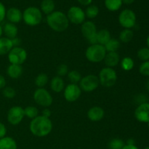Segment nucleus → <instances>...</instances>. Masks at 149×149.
<instances>
[{"instance_id":"f257e3e1","label":"nucleus","mask_w":149,"mask_h":149,"mask_svg":"<svg viewBox=\"0 0 149 149\" xmlns=\"http://www.w3.org/2000/svg\"><path fill=\"white\" fill-rule=\"evenodd\" d=\"M52 127L53 125L50 119L45 117L42 115L31 119L29 125L30 132L34 136L39 138L47 136L52 132Z\"/></svg>"},{"instance_id":"f03ea898","label":"nucleus","mask_w":149,"mask_h":149,"mask_svg":"<svg viewBox=\"0 0 149 149\" xmlns=\"http://www.w3.org/2000/svg\"><path fill=\"white\" fill-rule=\"evenodd\" d=\"M47 23L52 30L56 32L65 31L69 26V21L66 14L57 10L47 15Z\"/></svg>"},{"instance_id":"7ed1b4c3","label":"nucleus","mask_w":149,"mask_h":149,"mask_svg":"<svg viewBox=\"0 0 149 149\" xmlns=\"http://www.w3.org/2000/svg\"><path fill=\"white\" fill-rule=\"evenodd\" d=\"M106 50L103 45L99 44L90 45L85 51V57L91 63H100L103 61L106 55Z\"/></svg>"},{"instance_id":"20e7f679","label":"nucleus","mask_w":149,"mask_h":149,"mask_svg":"<svg viewBox=\"0 0 149 149\" xmlns=\"http://www.w3.org/2000/svg\"><path fill=\"white\" fill-rule=\"evenodd\" d=\"M43 16L42 13L38 7H29L23 13V20L29 26H36L40 24Z\"/></svg>"},{"instance_id":"39448f33","label":"nucleus","mask_w":149,"mask_h":149,"mask_svg":"<svg viewBox=\"0 0 149 149\" xmlns=\"http://www.w3.org/2000/svg\"><path fill=\"white\" fill-rule=\"evenodd\" d=\"M100 84L103 87L109 88L115 85L117 81V74L113 68L105 67L102 68L97 76Z\"/></svg>"},{"instance_id":"423d86ee","label":"nucleus","mask_w":149,"mask_h":149,"mask_svg":"<svg viewBox=\"0 0 149 149\" xmlns=\"http://www.w3.org/2000/svg\"><path fill=\"white\" fill-rule=\"evenodd\" d=\"M118 20L124 29H131L136 24V14L130 9H125L119 13Z\"/></svg>"},{"instance_id":"0eeeda50","label":"nucleus","mask_w":149,"mask_h":149,"mask_svg":"<svg viewBox=\"0 0 149 149\" xmlns=\"http://www.w3.org/2000/svg\"><path fill=\"white\" fill-rule=\"evenodd\" d=\"M35 103L44 108H48L52 104L53 98L50 93L45 88H38L33 93Z\"/></svg>"},{"instance_id":"6e6552de","label":"nucleus","mask_w":149,"mask_h":149,"mask_svg":"<svg viewBox=\"0 0 149 149\" xmlns=\"http://www.w3.org/2000/svg\"><path fill=\"white\" fill-rule=\"evenodd\" d=\"M28 57L27 52L21 47H14L7 54V58L10 64L22 65Z\"/></svg>"},{"instance_id":"1a4fd4ad","label":"nucleus","mask_w":149,"mask_h":149,"mask_svg":"<svg viewBox=\"0 0 149 149\" xmlns=\"http://www.w3.org/2000/svg\"><path fill=\"white\" fill-rule=\"evenodd\" d=\"M81 31L83 36L87 39L90 45H95L97 43L96 34H97V27L96 25L91 20L84 21L81 24Z\"/></svg>"},{"instance_id":"9d476101","label":"nucleus","mask_w":149,"mask_h":149,"mask_svg":"<svg viewBox=\"0 0 149 149\" xmlns=\"http://www.w3.org/2000/svg\"><path fill=\"white\" fill-rule=\"evenodd\" d=\"M79 84V86L81 91L91 93V92L95 91L98 87L100 82H99L97 76L94 75V74H88L82 77Z\"/></svg>"},{"instance_id":"9b49d317","label":"nucleus","mask_w":149,"mask_h":149,"mask_svg":"<svg viewBox=\"0 0 149 149\" xmlns=\"http://www.w3.org/2000/svg\"><path fill=\"white\" fill-rule=\"evenodd\" d=\"M69 23L75 25H81L86 19L85 13L78 6H72L68 9L66 14Z\"/></svg>"},{"instance_id":"f8f14e48","label":"nucleus","mask_w":149,"mask_h":149,"mask_svg":"<svg viewBox=\"0 0 149 149\" xmlns=\"http://www.w3.org/2000/svg\"><path fill=\"white\" fill-rule=\"evenodd\" d=\"M24 117V109L20 106H13L7 112V122L12 125H19Z\"/></svg>"},{"instance_id":"ddd939ff","label":"nucleus","mask_w":149,"mask_h":149,"mask_svg":"<svg viewBox=\"0 0 149 149\" xmlns=\"http://www.w3.org/2000/svg\"><path fill=\"white\" fill-rule=\"evenodd\" d=\"M81 95V90L77 84H68L63 90V95L65 100L70 103L78 100Z\"/></svg>"},{"instance_id":"4468645a","label":"nucleus","mask_w":149,"mask_h":149,"mask_svg":"<svg viewBox=\"0 0 149 149\" xmlns=\"http://www.w3.org/2000/svg\"><path fill=\"white\" fill-rule=\"evenodd\" d=\"M135 117L141 123L149 122V103H141L135 111Z\"/></svg>"},{"instance_id":"2eb2a0df","label":"nucleus","mask_w":149,"mask_h":149,"mask_svg":"<svg viewBox=\"0 0 149 149\" xmlns=\"http://www.w3.org/2000/svg\"><path fill=\"white\" fill-rule=\"evenodd\" d=\"M6 17L10 23L17 24L23 20V13L17 7H11L6 12Z\"/></svg>"},{"instance_id":"dca6fc26","label":"nucleus","mask_w":149,"mask_h":149,"mask_svg":"<svg viewBox=\"0 0 149 149\" xmlns=\"http://www.w3.org/2000/svg\"><path fill=\"white\" fill-rule=\"evenodd\" d=\"M104 116V110L100 106H93L87 111V117L91 122H99L103 119Z\"/></svg>"},{"instance_id":"f3484780","label":"nucleus","mask_w":149,"mask_h":149,"mask_svg":"<svg viewBox=\"0 0 149 149\" xmlns=\"http://www.w3.org/2000/svg\"><path fill=\"white\" fill-rule=\"evenodd\" d=\"M105 64L106 67L112 68L116 66L120 62V57L117 52H106V55L105 56L104 60Z\"/></svg>"},{"instance_id":"a211bd4d","label":"nucleus","mask_w":149,"mask_h":149,"mask_svg":"<svg viewBox=\"0 0 149 149\" xmlns=\"http://www.w3.org/2000/svg\"><path fill=\"white\" fill-rule=\"evenodd\" d=\"M65 88V83L62 77L56 76L53 77L50 81V89L54 93H60L63 91Z\"/></svg>"},{"instance_id":"6ab92c4d","label":"nucleus","mask_w":149,"mask_h":149,"mask_svg":"<svg viewBox=\"0 0 149 149\" xmlns=\"http://www.w3.org/2000/svg\"><path fill=\"white\" fill-rule=\"evenodd\" d=\"M3 33L5 34L6 37L13 39L17 37L18 29H17V27L15 24L8 22V23H5L4 27H3Z\"/></svg>"},{"instance_id":"aec40b11","label":"nucleus","mask_w":149,"mask_h":149,"mask_svg":"<svg viewBox=\"0 0 149 149\" xmlns=\"http://www.w3.org/2000/svg\"><path fill=\"white\" fill-rule=\"evenodd\" d=\"M23 67L21 65H15V64H10L7 69V74L9 77L11 79H18L21 77L23 74Z\"/></svg>"},{"instance_id":"412c9836","label":"nucleus","mask_w":149,"mask_h":149,"mask_svg":"<svg viewBox=\"0 0 149 149\" xmlns=\"http://www.w3.org/2000/svg\"><path fill=\"white\" fill-rule=\"evenodd\" d=\"M13 47L12 39L6 36L0 38V55H7Z\"/></svg>"},{"instance_id":"4be33fe9","label":"nucleus","mask_w":149,"mask_h":149,"mask_svg":"<svg viewBox=\"0 0 149 149\" xmlns=\"http://www.w3.org/2000/svg\"><path fill=\"white\" fill-rule=\"evenodd\" d=\"M111 38V33L108 29H103L97 31V34H96V39H97V43L99 45L104 46L110 40Z\"/></svg>"},{"instance_id":"5701e85b","label":"nucleus","mask_w":149,"mask_h":149,"mask_svg":"<svg viewBox=\"0 0 149 149\" xmlns=\"http://www.w3.org/2000/svg\"><path fill=\"white\" fill-rule=\"evenodd\" d=\"M0 149H17V143L11 137L5 136L0 139Z\"/></svg>"},{"instance_id":"b1692460","label":"nucleus","mask_w":149,"mask_h":149,"mask_svg":"<svg viewBox=\"0 0 149 149\" xmlns=\"http://www.w3.org/2000/svg\"><path fill=\"white\" fill-rule=\"evenodd\" d=\"M55 4L53 0H42L40 5V10L44 14L48 15L51 14L55 11Z\"/></svg>"},{"instance_id":"393cba45","label":"nucleus","mask_w":149,"mask_h":149,"mask_svg":"<svg viewBox=\"0 0 149 149\" xmlns=\"http://www.w3.org/2000/svg\"><path fill=\"white\" fill-rule=\"evenodd\" d=\"M105 7L111 12L118 11L122 7V0H105Z\"/></svg>"},{"instance_id":"a878e982","label":"nucleus","mask_w":149,"mask_h":149,"mask_svg":"<svg viewBox=\"0 0 149 149\" xmlns=\"http://www.w3.org/2000/svg\"><path fill=\"white\" fill-rule=\"evenodd\" d=\"M134 33L132 29H124L122 31L119 33V40L120 42L123 43H128L131 42L132 39H133Z\"/></svg>"},{"instance_id":"bb28decb","label":"nucleus","mask_w":149,"mask_h":149,"mask_svg":"<svg viewBox=\"0 0 149 149\" xmlns=\"http://www.w3.org/2000/svg\"><path fill=\"white\" fill-rule=\"evenodd\" d=\"M121 42L119 39H114V38H111L110 40L104 45L105 49L106 52H117L118 49L120 48Z\"/></svg>"},{"instance_id":"cd10ccee","label":"nucleus","mask_w":149,"mask_h":149,"mask_svg":"<svg viewBox=\"0 0 149 149\" xmlns=\"http://www.w3.org/2000/svg\"><path fill=\"white\" fill-rule=\"evenodd\" d=\"M121 68L125 71H130L132 70L135 66V62L130 57H125L121 60Z\"/></svg>"},{"instance_id":"c85d7f7f","label":"nucleus","mask_w":149,"mask_h":149,"mask_svg":"<svg viewBox=\"0 0 149 149\" xmlns=\"http://www.w3.org/2000/svg\"><path fill=\"white\" fill-rule=\"evenodd\" d=\"M48 81H49V77H48L47 74H45V73H41L36 76V77L35 78L34 83L38 88H44V87L47 84Z\"/></svg>"},{"instance_id":"c756f323","label":"nucleus","mask_w":149,"mask_h":149,"mask_svg":"<svg viewBox=\"0 0 149 149\" xmlns=\"http://www.w3.org/2000/svg\"><path fill=\"white\" fill-rule=\"evenodd\" d=\"M84 13H85V15L87 18L94 19L98 15L99 8L97 6L95 5V4H90V5L87 6Z\"/></svg>"},{"instance_id":"7c9ffc66","label":"nucleus","mask_w":149,"mask_h":149,"mask_svg":"<svg viewBox=\"0 0 149 149\" xmlns=\"http://www.w3.org/2000/svg\"><path fill=\"white\" fill-rule=\"evenodd\" d=\"M24 114L25 116L28 117L29 119H33L39 116V110L35 106H27V107L24 109Z\"/></svg>"},{"instance_id":"2f4dec72","label":"nucleus","mask_w":149,"mask_h":149,"mask_svg":"<svg viewBox=\"0 0 149 149\" xmlns=\"http://www.w3.org/2000/svg\"><path fill=\"white\" fill-rule=\"evenodd\" d=\"M68 79L69 81H71V84H78L81 79V75L78 71L76 70H72V71H68V74H67Z\"/></svg>"},{"instance_id":"473e14b6","label":"nucleus","mask_w":149,"mask_h":149,"mask_svg":"<svg viewBox=\"0 0 149 149\" xmlns=\"http://www.w3.org/2000/svg\"><path fill=\"white\" fill-rule=\"evenodd\" d=\"M125 143L120 138H113L111 140L108 144L109 149H122L125 146Z\"/></svg>"},{"instance_id":"72a5a7b5","label":"nucleus","mask_w":149,"mask_h":149,"mask_svg":"<svg viewBox=\"0 0 149 149\" xmlns=\"http://www.w3.org/2000/svg\"><path fill=\"white\" fill-rule=\"evenodd\" d=\"M137 56L138 59L141 60V61H149V48L148 47H142L138 49L137 52Z\"/></svg>"},{"instance_id":"f704fd0d","label":"nucleus","mask_w":149,"mask_h":149,"mask_svg":"<svg viewBox=\"0 0 149 149\" xmlns=\"http://www.w3.org/2000/svg\"><path fill=\"white\" fill-rule=\"evenodd\" d=\"M2 94L7 99H13L15 97L16 91L14 88L11 87H5L3 89Z\"/></svg>"},{"instance_id":"c9c22d12","label":"nucleus","mask_w":149,"mask_h":149,"mask_svg":"<svg viewBox=\"0 0 149 149\" xmlns=\"http://www.w3.org/2000/svg\"><path fill=\"white\" fill-rule=\"evenodd\" d=\"M57 76L60 77H65L68 74V67L66 64L62 63L61 65H59L57 68L56 70Z\"/></svg>"},{"instance_id":"e433bc0d","label":"nucleus","mask_w":149,"mask_h":149,"mask_svg":"<svg viewBox=\"0 0 149 149\" xmlns=\"http://www.w3.org/2000/svg\"><path fill=\"white\" fill-rule=\"evenodd\" d=\"M139 72L144 77H149V61H144L139 67Z\"/></svg>"},{"instance_id":"4c0bfd02","label":"nucleus","mask_w":149,"mask_h":149,"mask_svg":"<svg viewBox=\"0 0 149 149\" xmlns=\"http://www.w3.org/2000/svg\"><path fill=\"white\" fill-rule=\"evenodd\" d=\"M6 12L7 10H6L5 6L2 2L0 1V23H1L6 17Z\"/></svg>"},{"instance_id":"58836bf2","label":"nucleus","mask_w":149,"mask_h":149,"mask_svg":"<svg viewBox=\"0 0 149 149\" xmlns=\"http://www.w3.org/2000/svg\"><path fill=\"white\" fill-rule=\"evenodd\" d=\"M7 132V130L6 126L2 123V122H0V139L6 136Z\"/></svg>"},{"instance_id":"ea45409f","label":"nucleus","mask_w":149,"mask_h":149,"mask_svg":"<svg viewBox=\"0 0 149 149\" xmlns=\"http://www.w3.org/2000/svg\"><path fill=\"white\" fill-rule=\"evenodd\" d=\"M51 114H52V112L48 108H45L42 112V116H45L46 118H49V119L50 118Z\"/></svg>"},{"instance_id":"a19ab883","label":"nucleus","mask_w":149,"mask_h":149,"mask_svg":"<svg viewBox=\"0 0 149 149\" xmlns=\"http://www.w3.org/2000/svg\"><path fill=\"white\" fill-rule=\"evenodd\" d=\"M6 87V79L4 76L0 74V90Z\"/></svg>"},{"instance_id":"79ce46f5","label":"nucleus","mask_w":149,"mask_h":149,"mask_svg":"<svg viewBox=\"0 0 149 149\" xmlns=\"http://www.w3.org/2000/svg\"><path fill=\"white\" fill-rule=\"evenodd\" d=\"M77 1L81 5L83 6H89L93 2V0H77Z\"/></svg>"},{"instance_id":"37998d69","label":"nucleus","mask_w":149,"mask_h":149,"mask_svg":"<svg viewBox=\"0 0 149 149\" xmlns=\"http://www.w3.org/2000/svg\"><path fill=\"white\" fill-rule=\"evenodd\" d=\"M12 42H13V47H19V45H20V39L17 37L12 39Z\"/></svg>"},{"instance_id":"c03bdc74","label":"nucleus","mask_w":149,"mask_h":149,"mask_svg":"<svg viewBox=\"0 0 149 149\" xmlns=\"http://www.w3.org/2000/svg\"><path fill=\"white\" fill-rule=\"evenodd\" d=\"M122 149H139L135 145H127V144H125V146L123 147Z\"/></svg>"},{"instance_id":"a18cd8bd","label":"nucleus","mask_w":149,"mask_h":149,"mask_svg":"<svg viewBox=\"0 0 149 149\" xmlns=\"http://www.w3.org/2000/svg\"><path fill=\"white\" fill-rule=\"evenodd\" d=\"M126 144L127 145H135V141L133 138H129V139L127 141Z\"/></svg>"},{"instance_id":"49530a36","label":"nucleus","mask_w":149,"mask_h":149,"mask_svg":"<svg viewBox=\"0 0 149 149\" xmlns=\"http://www.w3.org/2000/svg\"><path fill=\"white\" fill-rule=\"evenodd\" d=\"M134 1H135V0H122V2H123V4H127V5L132 4Z\"/></svg>"},{"instance_id":"de8ad7c7","label":"nucleus","mask_w":149,"mask_h":149,"mask_svg":"<svg viewBox=\"0 0 149 149\" xmlns=\"http://www.w3.org/2000/svg\"><path fill=\"white\" fill-rule=\"evenodd\" d=\"M2 34H3V27L1 26V24H0V38L1 37Z\"/></svg>"},{"instance_id":"09e8293b","label":"nucleus","mask_w":149,"mask_h":149,"mask_svg":"<svg viewBox=\"0 0 149 149\" xmlns=\"http://www.w3.org/2000/svg\"><path fill=\"white\" fill-rule=\"evenodd\" d=\"M146 45H147V47L149 48V34H148V36H147V39H146Z\"/></svg>"},{"instance_id":"8fccbe9b","label":"nucleus","mask_w":149,"mask_h":149,"mask_svg":"<svg viewBox=\"0 0 149 149\" xmlns=\"http://www.w3.org/2000/svg\"><path fill=\"white\" fill-rule=\"evenodd\" d=\"M147 89H148V90L149 91V81H148V83H147Z\"/></svg>"},{"instance_id":"3c124183","label":"nucleus","mask_w":149,"mask_h":149,"mask_svg":"<svg viewBox=\"0 0 149 149\" xmlns=\"http://www.w3.org/2000/svg\"><path fill=\"white\" fill-rule=\"evenodd\" d=\"M143 149H149V146H147V147H146L145 148H143Z\"/></svg>"},{"instance_id":"603ef678","label":"nucleus","mask_w":149,"mask_h":149,"mask_svg":"<svg viewBox=\"0 0 149 149\" xmlns=\"http://www.w3.org/2000/svg\"><path fill=\"white\" fill-rule=\"evenodd\" d=\"M147 124H148V127H149V122H148V123H147Z\"/></svg>"},{"instance_id":"864d4df0","label":"nucleus","mask_w":149,"mask_h":149,"mask_svg":"<svg viewBox=\"0 0 149 149\" xmlns=\"http://www.w3.org/2000/svg\"><path fill=\"white\" fill-rule=\"evenodd\" d=\"M14 1H17V0H14Z\"/></svg>"}]
</instances>
